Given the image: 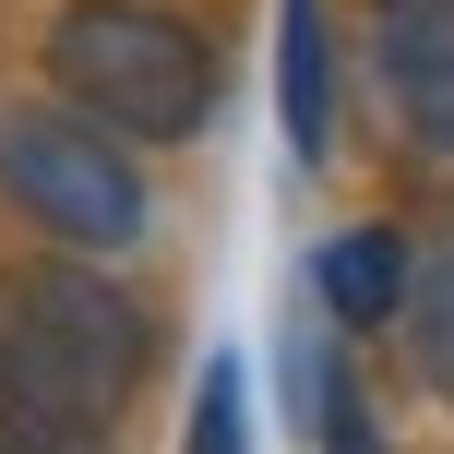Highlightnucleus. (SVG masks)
Here are the masks:
<instances>
[{
  "label": "nucleus",
  "instance_id": "1",
  "mask_svg": "<svg viewBox=\"0 0 454 454\" xmlns=\"http://www.w3.org/2000/svg\"><path fill=\"white\" fill-rule=\"evenodd\" d=\"M156 323L108 263H0V442L24 454H96L132 419Z\"/></svg>",
  "mask_w": 454,
  "mask_h": 454
},
{
  "label": "nucleus",
  "instance_id": "2",
  "mask_svg": "<svg viewBox=\"0 0 454 454\" xmlns=\"http://www.w3.org/2000/svg\"><path fill=\"white\" fill-rule=\"evenodd\" d=\"M48 84H60V108H84L96 132H120L144 156V144L204 132L227 72H215V36L168 0H72L48 24Z\"/></svg>",
  "mask_w": 454,
  "mask_h": 454
},
{
  "label": "nucleus",
  "instance_id": "3",
  "mask_svg": "<svg viewBox=\"0 0 454 454\" xmlns=\"http://www.w3.org/2000/svg\"><path fill=\"white\" fill-rule=\"evenodd\" d=\"M0 204H12L36 239L84 251V263H108V251H132L144 227H156V192H144L132 144L96 132L84 108H0Z\"/></svg>",
  "mask_w": 454,
  "mask_h": 454
},
{
  "label": "nucleus",
  "instance_id": "4",
  "mask_svg": "<svg viewBox=\"0 0 454 454\" xmlns=\"http://www.w3.org/2000/svg\"><path fill=\"white\" fill-rule=\"evenodd\" d=\"M371 84L395 132L454 168V0H371Z\"/></svg>",
  "mask_w": 454,
  "mask_h": 454
},
{
  "label": "nucleus",
  "instance_id": "5",
  "mask_svg": "<svg viewBox=\"0 0 454 454\" xmlns=\"http://www.w3.org/2000/svg\"><path fill=\"white\" fill-rule=\"evenodd\" d=\"M407 275H419V239L383 215L335 227V239L311 251V311L335 323V335H371V323H407Z\"/></svg>",
  "mask_w": 454,
  "mask_h": 454
},
{
  "label": "nucleus",
  "instance_id": "6",
  "mask_svg": "<svg viewBox=\"0 0 454 454\" xmlns=\"http://www.w3.org/2000/svg\"><path fill=\"white\" fill-rule=\"evenodd\" d=\"M275 120L299 168L335 156V12L323 0H275Z\"/></svg>",
  "mask_w": 454,
  "mask_h": 454
},
{
  "label": "nucleus",
  "instance_id": "7",
  "mask_svg": "<svg viewBox=\"0 0 454 454\" xmlns=\"http://www.w3.org/2000/svg\"><path fill=\"white\" fill-rule=\"evenodd\" d=\"M287 395H299V419H311V442H323V454H383V419H371L359 371H347L323 335H299V371H287Z\"/></svg>",
  "mask_w": 454,
  "mask_h": 454
},
{
  "label": "nucleus",
  "instance_id": "8",
  "mask_svg": "<svg viewBox=\"0 0 454 454\" xmlns=\"http://www.w3.org/2000/svg\"><path fill=\"white\" fill-rule=\"evenodd\" d=\"M407 347H419V383L454 407V227L419 239V275H407Z\"/></svg>",
  "mask_w": 454,
  "mask_h": 454
},
{
  "label": "nucleus",
  "instance_id": "9",
  "mask_svg": "<svg viewBox=\"0 0 454 454\" xmlns=\"http://www.w3.org/2000/svg\"><path fill=\"white\" fill-rule=\"evenodd\" d=\"M180 454H251V383H239V359H204V383H192V431H180Z\"/></svg>",
  "mask_w": 454,
  "mask_h": 454
},
{
  "label": "nucleus",
  "instance_id": "10",
  "mask_svg": "<svg viewBox=\"0 0 454 454\" xmlns=\"http://www.w3.org/2000/svg\"><path fill=\"white\" fill-rule=\"evenodd\" d=\"M0 454H24V442H0Z\"/></svg>",
  "mask_w": 454,
  "mask_h": 454
}]
</instances>
